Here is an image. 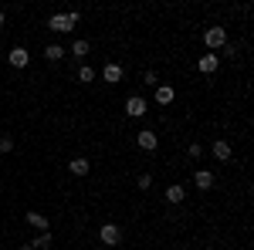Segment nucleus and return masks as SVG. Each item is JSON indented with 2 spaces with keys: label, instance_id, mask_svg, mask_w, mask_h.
<instances>
[{
  "label": "nucleus",
  "instance_id": "nucleus-1",
  "mask_svg": "<svg viewBox=\"0 0 254 250\" xmlns=\"http://www.w3.org/2000/svg\"><path fill=\"white\" fill-rule=\"evenodd\" d=\"M78 20H81L78 10H71V14H55V17H48V27H51L55 34H71Z\"/></svg>",
  "mask_w": 254,
  "mask_h": 250
},
{
  "label": "nucleus",
  "instance_id": "nucleus-2",
  "mask_svg": "<svg viewBox=\"0 0 254 250\" xmlns=\"http://www.w3.org/2000/svg\"><path fill=\"white\" fill-rule=\"evenodd\" d=\"M203 44H207V51L224 48V44H227V31H224V27H207V31H203Z\"/></svg>",
  "mask_w": 254,
  "mask_h": 250
},
{
  "label": "nucleus",
  "instance_id": "nucleus-3",
  "mask_svg": "<svg viewBox=\"0 0 254 250\" xmlns=\"http://www.w3.org/2000/svg\"><path fill=\"white\" fill-rule=\"evenodd\" d=\"M98 240H102L105 247H119V240H122V227H116V223H105V227L98 230Z\"/></svg>",
  "mask_w": 254,
  "mask_h": 250
},
{
  "label": "nucleus",
  "instance_id": "nucleus-4",
  "mask_svg": "<svg viewBox=\"0 0 254 250\" xmlns=\"http://www.w3.org/2000/svg\"><path fill=\"white\" fill-rule=\"evenodd\" d=\"M146 112H149L146 98H139V95H129V98H126V115H129V118H142Z\"/></svg>",
  "mask_w": 254,
  "mask_h": 250
},
{
  "label": "nucleus",
  "instance_id": "nucleus-5",
  "mask_svg": "<svg viewBox=\"0 0 254 250\" xmlns=\"http://www.w3.org/2000/svg\"><path fill=\"white\" fill-rule=\"evenodd\" d=\"M136 142H139V149H146V152H153L159 146V135L153 132V129H142V132L136 135Z\"/></svg>",
  "mask_w": 254,
  "mask_h": 250
},
{
  "label": "nucleus",
  "instance_id": "nucleus-6",
  "mask_svg": "<svg viewBox=\"0 0 254 250\" xmlns=\"http://www.w3.org/2000/svg\"><path fill=\"white\" fill-rule=\"evenodd\" d=\"M7 61H10L14 68H27V61H31V54H27V48H14V51L7 54Z\"/></svg>",
  "mask_w": 254,
  "mask_h": 250
},
{
  "label": "nucleus",
  "instance_id": "nucleus-7",
  "mask_svg": "<svg viewBox=\"0 0 254 250\" xmlns=\"http://www.w3.org/2000/svg\"><path fill=\"white\" fill-rule=\"evenodd\" d=\"M193 183H196V190H210V186H214V173H210V169H196Z\"/></svg>",
  "mask_w": 254,
  "mask_h": 250
},
{
  "label": "nucleus",
  "instance_id": "nucleus-8",
  "mask_svg": "<svg viewBox=\"0 0 254 250\" xmlns=\"http://www.w3.org/2000/svg\"><path fill=\"white\" fill-rule=\"evenodd\" d=\"M27 223H31L34 230H41V233H48V227H51V223H48V216H44V213H38V210L27 213Z\"/></svg>",
  "mask_w": 254,
  "mask_h": 250
},
{
  "label": "nucleus",
  "instance_id": "nucleus-9",
  "mask_svg": "<svg viewBox=\"0 0 254 250\" xmlns=\"http://www.w3.org/2000/svg\"><path fill=\"white\" fill-rule=\"evenodd\" d=\"M217 64H220V58H217V54H203V58L196 61V68H200L203 75H214V71H217Z\"/></svg>",
  "mask_w": 254,
  "mask_h": 250
},
{
  "label": "nucleus",
  "instance_id": "nucleus-10",
  "mask_svg": "<svg viewBox=\"0 0 254 250\" xmlns=\"http://www.w3.org/2000/svg\"><path fill=\"white\" fill-rule=\"evenodd\" d=\"M102 81H105V85L122 81V68H119V64H105V68H102Z\"/></svg>",
  "mask_w": 254,
  "mask_h": 250
},
{
  "label": "nucleus",
  "instance_id": "nucleus-11",
  "mask_svg": "<svg viewBox=\"0 0 254 250\" xmlns=\"http://www.w3.org/2000/svg\"><path fill=\"white\" fill-rule=\"evenodd\" d=\"M68 169H71V176H88L92 162H88V159H81V155H75V159L68 162Z\"/></svg>",
  "mask_w": 254,
  "mask_h": 250
},
{
  "label": "nucleus",
  "instance_id": "nucleus-12",
  "mask_svg": "<svg viewBox=\"0 0 254 250\" xmlns=\"http://www.w3.org/2000/svg\"><path fill=\"white\" fill-rule=\"evenodd\" d=\"M231 155H234V149H231V142H224V139H220V142H214V159H220V162H227Z\"/></svg>",
  "mask_w": 254,
  "mask_h": 250
},
{
  "label": "nucleus",
  "instance_id": "nucleus-13",
  "mask_svg": "<svg viewBox=\"0 0 254 250\" xmlns=\"http://www.w3.org/2000/svg\"><path fill=\"white\" fill-rule=\"evenodd\" d=\"M183 200H187V190H183L180 183L166 186V203H183Z\"/></svg>",
  "mask_w": 254,
  "mask_h": 250
},
{
  "label": "nucleus",
  "instance_id": "nucleus-14",
  "mask_svg": "<svg viewBox=\"0 0 254 250\" xmlns=\"http://www.w3.org/2000/svg\"><path fill=\"white\" fill-rule=\"evenodd\" d=\"M173 98H176V92L170 88V85H156V101L159 105H170Z\"/></svg>",
  "mask_w": 254,
  "mask_h": 250
},
{
  "label": "nucleus",
  "instance_id": "nucleus-15",
  "mask_svg": "<svg viewBox=\"0 0 254 250\" xmlns=\"http://www.w3.org/2000/svg\"><path fill=\"white\" fill-rule=\"evenodd\" d=\"M64 54H68V51H64L61 44H48V48H44V58H48V61H61Z\"/></svg>",
  "mask_w": 254,
  "mask_h": 250
},
{
  "label": "nucleus",
  "instance_id": "nucleus-16",
  "mask_svg": "<svg viewBox=\"0 0 254 250\" xmlns=\"http://www.w3.org/2000/svg\"><path fill=\"white\" fill-rule=\"evenodd\" d=\"M78 81H81V85H88V81H95V68H88V64H81V68H78Z\"/></svg>",
  "mask_w": 254,
  "mask_h": 250
},
{
  "label": "nucleus",
  "instance_id": "nucleus-17",
  "mask_svg": "<svg viewBox=\"0 0 254 250\" xmlns=\"http://www.w3.org/2000/svg\"><path fill=\"white\" fill-rule=\"evenodd\" d=\"M88 54V41H75L71 44V58H85Z\"/></svg>",
  "mask_w": 254,
  "mask_h": 250
},
{
  "label": "nucleus",
  "instance_id": "nucleus-18",
  "mask_svg": "<svg viewBox=\"0 0 254 250\" xmlns=\"http://www.w3.org/2000/svg\"><path fill=\"white\" fill-rule=\"evenodd\" d=\"M31 247H34V250H48V247H51V233H41L38 240H31Z\"/></svg>",
  "mask_w": 254,
  "mask_h": 250
},
{
  "label": "nucleus",
  "instance_id": "nucleus-19",
  "mask_svg": "<svg viewBox=\"0 0 254 250\" xmlns=\"http://www.w3.org/2000/svg\"><path fill=\"white\" fill-rule=\"evenodd\" d=\"M0 152H14V139L10 135H0Z\"/></svg>",
  "mask_w": 254,
  "mask_h": 250
},
{
  "label": "nucleus",
  "instance_id": "nucleus-20",
  "mask_svg": "<svg viewBox=\"0 0 254 250\" xmlns=\"http://www.w3.org/2000/svg\"><path fill=\"white\" fill-rule=\"evenodd\" d=\"M149 186H153V176L142 173V176H139V190H149Z\"/></svg>",
  "mask_w": 254,
  "mask_h": 250
},
{
  "label": "nucleus",
  "instance_id": "nucleus-21",
  "mask_svg": "<svg viewBox=\"0 0 254 250\" xmlns=\"http://www.w3.org/2000/svg\"><path fill=\"white\" fill-rule=\"evenodd\" d=\"M142 81H146V85H149V88H153V85H159V78H156V71H146V75H142Z\"/></svg>",
  "mask_w": 254,
  "mask_h": 250
},
{
  "label": "nucleus",
  "instance_id": "nucleus-22",
  "mask_svg": "<svg viewBox=\"0 0 254 250\" xmlns=\"http://www.w3.org/2000/svg\"><path fill=\"white\" fill-rule=\"evenodd\" d=\"M200 155H203V146H196V142H193V146H190V159H200Z\"/></svg>",
  "mask_w": 254,
  "mask_h": 250
},
{
  "label": "nucleus",
  "instance_id": "nucleus-23",
  "mask_svg": "<svg viewBox=\"0 0 254 250\" xmlns=\"http://www.w3.org/2000/svg\"><path fill=\"white\" fill-rule=\"evenodd\" d=\"M20 250H34V247H31V244H24V247H20Z\"/></svg>",
  "mask_w": 254,
  "mask_h": 250
},
{
  "label": "nucleus",
  "instance_id": "nucleus-24",
  "mask_svg": "<svg viewBox=\"0 0 254 250\" xmlns=\"http://www.w3.org/2000/svg\"><path fill=\"white\" fill-rule=\"evenodd\" d=\"M0 27H3V10H0Z\"/></svg>",
  "mask_w": 254,
  "mask_h": 250
}]
</instances>
